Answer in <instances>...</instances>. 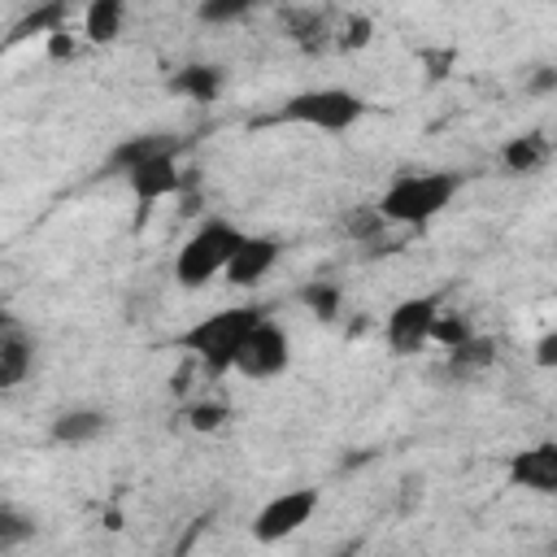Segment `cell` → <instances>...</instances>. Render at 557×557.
I'll return each mask as SVG.
<instances>
[{"label": "cell", "instance_id": "1", "mask_svg": "<svg viewBox=\"0 0 557 557\" xmlns=\"http://www.w3.org/2000/svg\"><path fill=\"white\" fill-rule=\"evenodd\" d=\"M261 318H265V313H261L257 305L218 309V313L191 322V326L178 335V348H187L205 370L226 374V370H235V361H239V352H244V344H248V335L257 331Z\"/></svg>", "mask_w": 557, "mask_h": 557}, {"label": "cell", "instance_id": "2", "mask_svg": "<svg viewBox=\"0 0 557 557\" xmlns=\"http://www.w3.org/2000/svg\"><path fill=\"white\" fill-rule=\"evenodd\" d=\"M239 244H244V231H239L235 222H226V218H205V222L183 239V248H178V257H174V283L187 287V292H196V287H205L209 278L226 274V265H231V257H235Z\"/></svg>", "mask_w": 557, "mask_h": 557}, {"label": "cell", "instance_id": "3", "mask_svg": "<svg viewBox=\"0 0 557 557\" xmlns=\"http://www.w3.org/2000/svg\"><path fill=\"white\" fill-rule=\"evenodd\" d=\"M457 174L444 170H422V174H400L383 196H379V213L383 222H400V226H422L431 218H440L453 196H457Z\"/></svg>", "mask_w": 557, "mask_h": 557}, {"label": "cell", "instance_id": "4", "mask_svg": "<svg viewBox=\"0 0 557 557\" xmlns=\"http://www.w3.org/2000/svg\"><path fill=\"white\" fill-rule=\"evenodd\" d=\"M361 117H366V100L357 91H348V87H309V91L287 96L283 109H278V122L326 131V135L352 131Z\"/></svg>", "mask_w": 557, "mask_h": 557}, {"label": "cell", "instance_id": "5", "mask_svg": "<svg viewBox=\"0 0 557 557\" xmlns=\"http://www.w3.org/2000/svg\"><path fill=\"white\" fill-rule=\"evenodd\" d=\"M444 313V292H422V296H405L400 305H392L387 322H383V335H387V348L396 357H413L431 344L435 335V322Z\"/></svg>", "mask_w": 557, "mask_h": 557}, {"label": "cell", "instance_id": "6", "mask_svg": "<svg viewBox=\"0 0 557 557\" xmlns=\"http://www.w3.org/2000/svg\"><path fill=\"white\" fill-rule=\"evenodd\" d=\"M318 509V492L313 487H292V492H278L274 500H265L252 518V540L257 544H278V540H292Z\"/></svg>", "mask_w": 557, "mask_h": 557}, {"label": "cell", "instance_id": "7", "mask_svg": "<svg viewBox=\"0 0 557 557\" xmlns=\"http://www.w3.org/2000/svg\"><path fill=\"white\" fill-rule=\"evenodd\" d=\"M287 366H292V339H287V331H283L278 322L261 318V322H257V331L248 335V344H244V352H239L235 370H239L244 379L265 383V379H278Z\"/></svg>", "mask_w": 557, "mask_h": 557}, {"label": "cell", "instance_id": "8", "mask_svg": "<svg viewBox=\"0 0 557 557\" xmlns=\"http://www.w3.org/2000/svg\"><path fill=\"white\" fill-rule=\"evenodd\" d=\"M509 483L535 496H557V440L527 444L509 457Z\"/></svg>", "mask_w": 557, "mask_h": 557}, {"label": "cell", "instance_id": "9", "mask_svg": "<svg viewBox=\"0 0 557 557\" xmlns=\"http://www.w3.org/2000/svg\"><path fill=\"white\" fill-rule=\"evenodd\" d=\"M278 261V239L274 235H244V244L235 248L231 265H226V283L231 287H257Z\"/></svg>", "mask_w": 557, "mask_h": 557}, {"label": "cell", "instance_id": "10", "mask_svg": "<svg viewBox=\"0 0 557 557\" xmlns=\"http://www.w3.org/2000/svg\"><path fill=\"white\" fill-rule=\"evenodd\" d=\"M174 152H178V148L157 152V157H148V161H139V165L126 170V183H131V191H135L139 200L152 205V200H165V196L178 191L183 174H178V165H174Z\"/></svg>", "mask_w": 557, "mask_h": 557}, {"label": "cell", "instance_id": "11", "mask_svg": "<svg viewBox=\"0 0 557 557\" xmlns=\"http://www.w3.org/2000/svg\"><path fill=\"white\" fill-rule=\"evenodd\" d=\"M30 366H35V344H30V335H26L22 326L4 322V331H0V387H17V383L30 374Z\"/></svg>", "mask_w": 557, "mask_h": 557}, {"label": "cell", "instance_id": "12", "mask_svg": "<svg viewBox=\"0 0 557 557\" xmlns=\"http://www.w3.org/2000/svg\"><path fill=\"white\" fill-rule=\"evenodd\" d=\"M104 426H109V418L100 409H65L52 418V440L57 444H91Z\"/></svg>", "mask_w": 557, "mask_h": 557}, {"label": "cell", "instance_id": "13", "mask_svg": "<svg viewBox=\"0 0 557 557\" xmlns=\"http://www.w3.org/2000/svg\"><path fill=\"white\" fill-rule=\"evenodd\" d=\"M122 17H126V13H122L117 0H91L87 13H83V35H87L91 44H109V39H117Z\"/></svg>", "mask_w": 557, "mask_h": 557}, {"label": "cell", "instance_id": "14", "mask_svg": "<svg viewBox=\"0 0 557 557\" xmlns=\"http://www.w3.org/2000/svg\"><path fill=\"white\" fill-rule=\"evenodd\" d=\"M500 161H505L513 174H531V170H540V165L548 161V139L535 135V131H531V135H518V139L505 144Z\"/></svg>", "mask_w": 557, "mask_h": 557}, {"label": "cell", "instance_id": "15", "mask_svg": "<svg viewBox=\"0 0 557 557\" xmlns=\"http://www.w3.org/2000/svg\"><path fill=\"white\" fill-rule=\"evenodd\" d=\"M170 148H178L170 135H135V139H122V144L113 148V165L126 174L131 165H139V161H148V157H157V152H170Z\"/></svg>", "mask_w": 557, "mask_h": 557}, {"label": "cell", "instance_id": "16", "mask_svg": "<svg viewBox=\"0 0 557 557\" xmlns=\"http://www.w3.org/2000/svg\"><path fill=\"white\" fill-rule=\"evenodd\" d=\"M492 357H496V352H492V339H474V335H470L461 348L448 352V370H453V374H479L483 366H492Z\"/></svg>", "mask_w": 557, "mask_h": 557}, {"label": "cell", "instance_id": "17", "mask_svg": "<svg viewBox=\"0 0 557 557\" xmlns=\"http://www.w3.org/2000/svg\"><path fill=\"white\" fill-rule=\"evenodd\" d=\"M218 83H222V74H218L213 65H187V70L174 78V91H187V96H196V100H213V96H218Z\"/></svg>", "mask_w": 557, "mask_h": 557}, {"label": "cell", "instance_id": "18", "mask_svg": "<svg viewBox=\"0 0 557 557\" xmlns=\"http://www.w3.org/2000/svg\"><path fill=\"white\" fill-rule=\"evenodd\" d=\"M339 226H344L352 239H374V235L383 231V213H379V205H357V209H348V213L339 218Z\"/></svg>", "mask_w": 557, "mask_h": 557}, {"label": "cell", "instance_id": "19", "mask_svg": "<svg viewBox=\"0 0 557 557\" xmlns=\"http://www.w3.org/2000/svg\"><path fill=\"white\" fill-rule=\"evenodd\" d=\"M26 535H35V522L17 505H0V548H17Z\"/></svg>", "mask_w": 557, "mask_h": 557}, {"label": "cell", "instance_id": "20", "mask_svg": "<svg viewBox=\"0 0 557 557\" xmlns=\"http://www.w3.org/2000/svg\"><path fill=\"white\" fill-rule=\"evenodd\" d=\"M466 339H470V326H466V318H457V313H448V309H444V313H440V322H435V335H431V344H444V348L453 352V348H461Z\"/></svg>", "mask_w": 557, "mask_h": 557}, {"label": "cell", "instance_id": "21", "mask_svg": "<svg viewBox=\"0 0 557 557\" xmlns=\"http://www.w3.org/2000/svg\"><path fill=\"white\" fill-rule=\"evenodd\" d=\"M187 418H191V426H196V431H213V426H222L226 409H222L218 400H200V405H191V409H187Z\"/></svg>", "mask_w": 557, "mask_h": 557}, {"label": "cell", "instance_id": "22", "mask_svg": "<svg viewBox=\"0 0 557 557\" xmlns=\"http://www.w3.org/2000/svg\"><path fill=\"white\" fill-rule=\"evenodd\" d=\"M248 4H200V17L205 22H226V17H244Z\"/></svg>", "mask_w": 557, "mask_h": 557}, {"label": "cell", "instance_id": "23", "mask_svg": "<svg viewBox=\"0 0 557 557\" xmlns=\"http://www.w3.org/2000/svg\"><path fill=\"white\" fill-rule=\"evenodd\" d=\"M535 366H557V331H544L535 339Z\"/></svg>", "mask_w": 557, "mask_h": 557}]
</instances>
